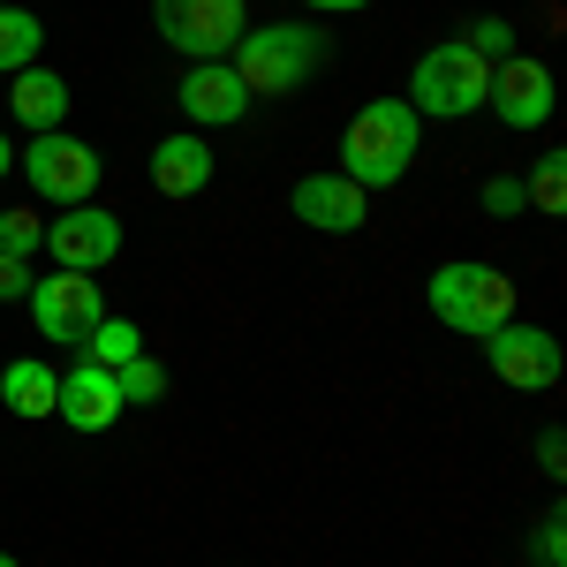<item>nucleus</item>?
<instances>
[{
    "mask_svg": "<svg viewBox=\"0 0 567 567\" xmlns=\"http://www.w3.org/2000/svg\"><path fill=\"white\" fill-rule=\"evenodd\" d=\"M175 106L182 122L205 136V130H235L243 114H250V84L235 76V61H189L175 84Z\"/></svg>",
    "mask_w": 567,
    "mask_h": 567,
    "instance_id": "10",
    "label": "nucleus"
},
{
    "mask_svg": "<svg viewBox=\"0 0 567 567\" xmlns=\"http://www.w3.org/2000/svg\"><path fill=\"white\" fill-rule=\"evenodd\" d=\"M0 567H23V560H16V553H0Z\"/></svg>",
    "mask_w": 567,
    "mask_h": 567,
    "instance_id": "29",
    "label": "nucleus"
},
{
    "mask_svg": "<svg viewBox=\"0 0 567 567\" xmlns=\"http://www.w3.org/2000/svg\"><path fill=\"white\" fill-rule=\"evenodd\" d=\"M310 16H355V8H371V0H303Z\"/></svg>",
    "mask_w": 567,
    "mask_h": 567,
    "instance_id": "27",
    "label": "nucleus"
},
{
    "mask_svg": "<svg viewBox=\"0 0 567 567\" xmlns=\"http://www.w3.org/2000/svg\"><path fill=\"white\" fill-rule=\"evenodd\" d=\"M219 175V159H213V144L197 130H175V136H159L152 144V189L167 197V205H182V197H205Z\"/></svg>",
    "mask_w": 567,
    "mask_h": 567,
    "instance_id": "13",
    "label": "nucleus"
},
{
    "mask_svg": "<svg viewBox=\"0 0 567 567\" xmlns=\"http://www.w3.org/2000/svg\"><path fill=\"white\" fill-rule=\"evenodd\" d=\"M462 45H470L477 61H507V53H515V23H507V16H477V23L462 31Z\"/></svg>",
    "mask_w": 567,
    "mask_h": 567,
    "instance_id": "22",
    "label": "nucleus"
},
{
    "mask_svg": "<svg viewBox=\"0 0 567 567\" xmlns=\"http://www.w3.org/2000/svg\"><path fill=\"white\" fill-rule=\"evenodd\" d=\"M0 8H16V0H0Z\"/></svg>",
    "mask_w": 567,
    "mask_h": 567,
    "instance_id": "30",
    "label": "nucleus"
},
{
    "mask_svg": "<svg viewBox=\"0 0 567 567\" xmlns=\"http://www.w3.org/2000/svg\"><path fill=\"white\" fill-rule=\"evenodd\" d=\"M53 416L69 424V432H106L114 416H122V386H114V371L106 363H76L61 393H53Z\"/></svg>",
    "mask_w": 567,
    "mask_h": 567,
    "instance_id": "14",
    "label": "nucleus"
},
{
    "mask_svg": "<svg viewBox=\"0 0 567 567\" xmlns=\"http://www.w3.org/2000/svg\"><path fill=\"white\" fill-rule=\"evenodd\" d=\"M484 84H492V61H477L462 39L416 53V76H409V106L432 114V122H462L484 106Z\"/></svg>",
    "mask_w": 567,
    "mask_h": 567,
    "instance_id": "4",
    "label": "nucleus"
},
{
    "mask_svg": "<svg viewBox=\"0 0 567 567\" xmlns=\"http://www.w3.org/2000/svg\"><path fill=\"white\" fill-rule=\"evenodd\" d=\"M114 386H122V409H152V401L167 393V363H159V355H130V363L114 371Z\"/></svg>",
    "mask_w": 567,
    "mask_h": 567,
    "instance_id": "19",
    "label": "nucleus"
},
{
    "mask_svg": "<svg viewBox=\"0 0 567 567\" xmlns=\"http://www.w3.org/2000/svg\"><path fill=\"white\" fill-rule=\"evenodd\" d=\"M23 182L39 189L45 205H91L99 197V175H106V159H99V144H84V136H69V130H45V136H31L23 144Z\"/></svg>",
    "mask_w": 567,
    "mask_h": 567,
    "instance_id": "5",
    "label": "nucleus"
},
{
    "mask_svg": "<svg viewBox=\"0 0 567 567\" xmlns=\"http://www.w3.org/2000/svg\"><path fill=\"white\" fill-rule=\"evenodd\" d=\"M31 280H39L31 265H23V258H8V250H0V303H23V296H31Z\"/></svg>",
    "mask_w": 567,
    "mask_h": 567,
    "instance_id": "26",
    "label": "nucleus"
},
{
    "mask_svg": "<svg viewBox=\"0 0 567 567\" xmlns=\"http://www.w3.org/2000/svg\"><path fill=\"white\" fill-rule=\"evenodd\" d=\"M53 393H61V371H45L39 355H16V363L0 371V409H8V416H23V424L53 416Z\"/></svg>",
    "mask_w": 567,
    "mask_h": 567,
    "instance_id": "16",
    "label": "nucleus"
},
{
    "mask_svg": "<svg viewBox=\"0 0 567 567\" xmlns=\"http://www.w3.org/2000/svg\"><path fill=\"white\" fill-rule=\"evenodd\" d=\"M484 363L499 371V386H515V393H553L567 371L560 341L545 326H523V318H507L499 333H484Z\"/></svg>",
    "mask_w": 567,
    "mask_h": 567,
    "instance_id": "8",
    "label": "nucleus"
},
{
    "mask_svg": "<svg viewBox=\"0 0 567 567\" xmlns=\"http://www.w3.org/2000/svg\"><path fill=\"white\" fill-rule=\"evenodd\" d=\"M31 318H39V341H53V349H84L91 326L106 318V296H99V272H39L31 280Z\"/></svg>",
    "mask_w": 567,
    "mask_h": 567,
    "instance_id": "7",
    "label": "nucleus"
},
{
    "mask_svg": "<svg viewBox=\"0 0 567 567\" xmlns=\"http://www.w3.org/2000/svg\"><path fill=\"white\" fill-rule=\"evenodd\" d=\"M553 69L537 61V53H507V61H492V84H484V106L507 122V130H545L553 122Z\"/></svg>",
    "mask_w": 567,
    "mask_h": 567,
    "instance_id": "9",
    "label": "nucleus"
},
{
    "mask_svg": "<svg viewBox=\"0 0 567 567\" xmlns=\"http://www.w3.org/2000/svg\"><path fill=\"white\" fill-rule=\"evenodd\" d=\"M416 144H424V114L401 99H371V106H355L349 136H341V175L355 189H393L416 167Z\"/></svg>",
    "mask_w": 567,
    "mask_h": 567,
    "instance_id": "1",
    "label": "nucleus"
},
{
    "mask_svg": "<svg viewBox=\"0 0 567 567\" xmlns=\"http://www.w3.org/2000/svg\"><path fill=\"white\" fill-rule=\"evenodd\" d=\"M45 258L61 272H99L122 258V219L106 205H69L61 219H45Z\"/></svg>",
    "mask_w": 567,
    "mask_h": 567,
    "instance_id": "11",
    "label": "nucleus"
},
{
    "mask_svg": "<svg viewBox=\"0 0 567 567\" xmlns=\"http://www.w3.org/2000/svg\"><path fill=\"white\" fill-rule=\"evenodd\" d=\"M477 205H484L492 219H515V213L529 205V197H523V175H492V182L477 189Z\"/></svg>",
    "mask_w": 567,
    "mask_h": 567,
    "instance_id": "24",
    "label": "nucleus"
},
{
    "mask_svg": "<svg viewBox=\"0 0 567 567\" xmlns=\"http://www.w3.org/2000/svg\"><path fill=\"white\" fill-rule=\"evenodd\" d=\"M424 303L446 333H462V341H484V333H499L507 318H515V280L499 272V265L484 258H446L424 280Z\"/></svg>",
    "mask_w": 567,
    "mask_h": 567,
    "instance_id": "2",
    "label": "nucleus"
},
{
    "mask_svg": "<svg viewBox=\"0 0 567 567\" xmlns=\"http://www.w3.org/2000/svg\"><path fill=\"white\" fill-rule=\"evenodd\" d=\"M288 213L318 235H355V227H371V189H355L341 167H318L288 189Z\"/></svg>",
    "mask_w": 567,
    "mask_h": 567,
    "instance_id": "12",
    "label": "nucleus"
},
{
    "mask_svg": "<svg viewBox=\"0 0 567 567\" xmlns=\"http://www.w3.org/2000/svg\"><path fill=\"white\" fill-rule=\"evenodd\" d=\"M0 250L31 265V258L45 250V219H39V213H0Z\"/></svg>",
    "mask_w": 567,
    "mask_h": 567,
    "instance_id": "21",
    "label": "nucleus"
},
{
    "mask_svg": "<svg viewBox=\"0 0 567 567\" xmlns=\"http://www.w3.org/2000/svg\"><path fill=\"white\" fill-rule=\"evenodd\" d=\"M537 470H545V477H567V432H560V424L537 432Z\"/></svg>",
    "mask_w": 567,
    "mask_h": 567,
    "instance_id": "25",
    "label": "nucleus"
},
{
    "mask_svg": "<svg viewBox=\"0 0 567 567\" xmlns=\"http://www.w3.org/2000/svg\"><path fill=\"white\" fill-rule=\"evenodd\" d=\"M8 114H16V122H23L31 136L61 130V122H69V84H61L53 69H39V61H31V69H16V91H8Z\"/></svg>",
    "mask_w": 567,
    "mask_h": 567,
    "instance_id": "15",
    "label": "nucleus"
},
{
    "mask_svg": "<svg viewBox=\"0 0 567 567\" xmlns=\"http://www.w3.org/2000/svg\"><path fill=\"white\" fill-rule=\"evenodd\" d=\"M152 23L182 61H227L250 31V0H152Z\"/></svg>",
    "mask_w": 567,
    "mask_h": 567,
    "instance_id": "6",
    "label": "nucleus"
},
{
    "mask_svg": "<svg viewBox=\"0 0 567 567\" xmlns=\"http://www.w3.org/2000/svg\"><path fill=\"white\" fill-rule=\"evenodd\" d=\"M130 355H144V333H136V318H99L91 326V341H84V363H106V371H122Z\"/></svg>",
    "mask_w": 567,
    "mask_h": 567,
    "instance_id": "18",
    "label": "nucleus"
},
{
    "mask_svg": "<svg viewBox=\"0 0 567 567\" xmlns=\"http://www.w3.org/2000/svg\"><path fill=\"white\" fill-rule=\"evenodd\" d=\"M235 76L250 84V99H288L326 69V31L318 23H258L235 39Z\"/></svg>",
    "mask_w": 567,
    "mask_h": 567,
    "instance_id": "3",
    "label": "nucleus"
},
{
    "mask_svg": "<svg viewBox=\"0 0 567 567\" xmlns=\"http://www.w3.org/2000/svg\"><path fill=\"white\" fill-rule=\"evenodd\" d=\"M523 197H529V205H537V213H553V219L567 213V152H545V159L529 167Z\"/></svg>",
    "mask_w": 567,
    "mask_h": 567,
    "instance_id": "20",
    "label": "nucleus"
},
{
    "mask_svg": "<svg viewBox=\"0 0 567 567\" xmlns=\"http://www.w3.org/2000/svg\"><path fill=\"white\" fill-rule=\"evenodd\" d=\"M529 560H537V567H567V515H560V507L537 515V529H529Z\"/></svg>",
    "mask_w": 567,
    "mask_h": 567,
    "instance_id": "23",
    "label": "nucleus"
},
{
    "mask_svg": "<svg viewBox=\"0 0 567 567\" xmlns=\"http://www.w3.org/2000/svg\"><path fill=\"white\" fill-rule=\"evenodd\" d=\"M16 175V144H8V136H0V182Z\"/></svg>",
    "mask_w": 567,
    "mask_h": 567,
    "instance_id": "28",
    "label": "nucleus"
},
{
    "mask_svg": "<svg viewBox=\"0 0 567 567\" xmlns=\"http://www.w3.org/2000/svg\"><path fill=\"white\" fill-rule=\"evenodd\" d=\"M45 45V23L31 8H0V76H16V69H31Z\"/></svg>",
    "mask_w": 567,
    "mask_h": 567,
    "instance_id": "17",
    "label": "nucleus"
}]
</instances>
